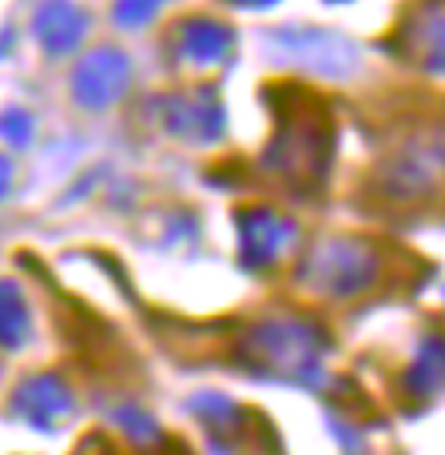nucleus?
I'll return each instance as SVG.
<instances>
[{
    "label": "nucleus",
    "mask_w": 445,
    "mask_h": 455,
    "mask_svg": "<svg viewBox=\"0 0 445 455\" xmlns=\"http://www.w3.org/2000/svg\"><path fill=\"white\" fill-rule=\"evenodd\" d=\"M14 411L20 421H28L38 432H59L61 421H68L75 411V398L68 391V384L59 380L55 374H41V378H28L14 395Z\"/></svg>",
    "instance_id": "6e6552de"
},
{
    "label": "nucleus",
    "mask_w": 445,
    "mask_h": 455,
    "mask_svg": "<svg viewBox=\"0 0 445 455\" xmlns=\"http://www.w3.org/2000/svg\"><path fill=\"white\" fill-rule=\"evenodd\" d=\"M31 333V309L18 283L0 279V347L18 350Z\"/></svg>",
    "instance_id": "f8f14e48"
},
{
    "label": "nucleus",
    "mask_w": 445,
    "mask_h": 455,
    "mask_svg": "<svg viewBox=\"0 0 445 455\" xmlns=\"http://www.w3.org/2000/svg\"><path fill=\"white\" fill-rule=\"evenodd\" d=\"M89 31V18L85 11L75 7L72 0H44L35 18V38L48 55H65L72 52L78 41Z\"/></svg>",
    "instance_id": "1a4fd4ad"
},
{
    "label": "nucleus",
    "mask_w": 445,
    "mask_h": 455,
    "mask_svg": "<svg viewBox=\"0 0 445 455\" xmlns=\"http://www.w3.org/2000/svg\"><path fill=\"white\" fill-rule=\"evenodd\" d=\"M275 41H279V52L286 61H296L299 68H310L320 76H344L354 65V48L330 31H316V28L279 31Z\"/></svg>",
    "instance_id": "0eeeda50"
},
{
    "label": "nucleus",
    "mask_w": 445,
    "mask_h": 455,
    "mask_svg": "<svg viewBox=\"0 0 445 455\" xmlns=\"http://www.w3.org/2000/svg\"><path fill=\"white\" fill-rule=\"evenodd\" d=\"M163 126L191 143H214L225 133V106L214 89L177 92L163 102Z\"/></svg>",
    "instance_id": "39448f33"
},
{
    "label": "nucleus",
    "mask_w": 445,
    "mask_h": 455,
    "mask_svg": "<svg viewBox=\"0 0 445 455\" xmlns=\"http://www.w3.org/2000/svg\"><path fill=\"white\" fill-rule=\"evenodd\" d=\"M439 143L432 140V147L422 150V147H411L408 153H401L394 164H391V177L387 184H394V194H418L425 190L428 184H435L439 177Z\"/></svg>",
    "instance_id": "9b49d317"
},
{
    "label": "nucleus",
    "mask_w": 445,
    "mask_h": 455,
    "mask_svg": "<svg viewBox=\"0 0 445 455\" xmlns=\"http://www.w3.org/2000/svg\"><path fill=\"white\" fill-rule=\"evenodd\" d=\"M31 130H35L31 116L20 113V109H11V113L0 116V136H4L7 143H14V147H24V143L31 140Z\"/></svg>",
    "instance_id": "2eb2a0df"
},
{
    "label": "nucleus",
    "mask_w": 445,
    "mask_h": 455,
    "mask_svg": "<svg viewBox=\"0 0 445 455\" xmlns=\"http://www.w3.org/2000/svg\"><path fill=\"white\" fill-rule=\"evenodd\" d=\"M232 4H238V7H269L275 0H232Z\"/></svg>",
    "instance_id": "a211bd4d"
},
{
    "label": "nucleus",
    "mask_w": 445,
    "mask_h": 455,
    "mask_svg": "<svg viewBox=\"0 0 445 455\" xmlns=\"http://www.w3.org/2000/svg\"><path fill=\"white\" fill-rule=\"evenodd\" d=\"M116 421L136 438V442H156V438H160V435H156V425L143 415L139 408H123V411L116 415Z\"/></svg>",
    "instance_id": "dca6fc26"
},
{
    "label": "nucleus",
    "mask_w": 445,
    "mask_h": 455,
    "mask_svg": "<svg viewBox=\"0 0 445 455\" xmlns=\"http://www.w3.org/2000/svg\"><path fill=\"white\" fill-rule=\"evenodd\" d=\"M130 89V61L116 48H99L78 61L72 92L85 109H109Z\"/></svg>",
    "instance_id": "20e7f679"
},
{
    "label": "nucleus",
    "mask_w": 445,
    "mask_h": 455,
    "mask_svg": "<svg viewBox=\"0 0 445 455\" xmlns=\"http://www.w3.org/2000/svg\"><path fill=\"white\" fill-rule=\"evenodd\" d=\"M232 44L234 35L225 24H218V20H187L180 28V38H177L180 55L194 61V65H201V68L221 65L225 58L232 55Z\"/></svg>",
    "instance_id": "9d476101"
},
{
    "label": "nucleus",
    "mask_w": 445,
    "mask_h": 455,
    "mask_svg": "<svg viewBox=\"0 0 445 455\" xmlns=\"http://www.w3.org/2000/svg\"><path fill=\"white\" fill-rule=\"evenodd\" d=\"M381 275V259L368 242L357 238H333L313 248V255L303 266V283L316 289L320 296L333 299H354L368 292Z\"/></svg>",
    "instance_id": "7ed1b4c3"
},
{
    "label": "nucleus",
    "mask_w": 445,
    "mask_h": 455,
    "mask_svg": "<svg viewBox=\"0 0 445 455\" xmlns=\"http://www.w3.org/2000/svg\"><path fill=\"white\" fill-rule=\"evenodd\" d=\"M327 354V337L303 320H266L249 330L242 361L275 380H313Z\"/></svg>",
    "instance_id": "f257e3e1"
},
{
    "label": "nucleus",
    "mask_w": 445,
    "mask_h": 455,
    "mask_svg": "<svg viewBox=\"0 0 445 455\" xmlns=\"http://www.w3.org/2000/svg\"><path fill=\"white\" fill-rule=\"evenodd\" d=\"M330 150H333V136L327 116L313 102H303L299 109H286L282 126L266 150V167L296 188H313L327 173Z\"/></svg>",
    "instance_id": "f03ea898"
},
{
    "label": "nucleus",
    "mask_w": 445,
    "mask_h": 455,
    "mask_svg": "<svg viewBox=\"0 0 445 455\" xmlns=\"http://www.w3.org/2000/svg\"><path fill=\"white\" fill-rule=\"evenodd\" d=\"M439 378H442V354H439V340H428L425 350L418 354V367H415V387L418 395H432L439 387Z\"/></svg>",
    "instance_id": "ddd939ff"
},
{
    "label": "nucleus",
    "mask_w": 445,
    "mask_h": 455,
    "mask_svg": "<svg viewBox=\"0 0 445 455\" xmlns=\"http://www.w3.org/2000/svg\"><path fill=\"white\" fill-rule=\"evenodd\" d=\"M167 0H119L116 4V20L123 28H139L143 20H150L163 7Z\"/></svg>",
    "instance_id": "4468645a"
},
{
    "label": "nucleus",
    "mask_w": 445,
    "mask_h": 455,
    "mask_svg": "<svg viewBox=\"0 0 445 455\" xmlns=\"http://www.w3.org/2000/svg\"><path fill=\"white\" fill-rule=\"evenodd\" d=\"M11 184H14V167H11L7 156H0V197L11 194Z\"/></svg>",
    "instance_id": "f3484780"
},
{
    "label": "nucleus",
    "mask_w": 445,
    "mask_h": 455,
    "mask_svg": "<svg viewBox=\"0 0 445 455\" xmlns=\"http://www.w3.org/2000/svg\"><path fill=\"white\" fill-rule=\"evenodd\" d=\"M296 238V225L286 214L269 208L242 211L238 214V248H242V266L266 268L272 266Z\"/></svg>",
    "instance_id": "423d86ee"
}]
</instances>
